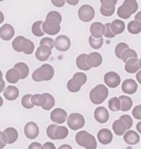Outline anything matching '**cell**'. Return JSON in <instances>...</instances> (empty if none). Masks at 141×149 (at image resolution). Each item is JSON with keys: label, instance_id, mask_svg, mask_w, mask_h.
<instances>
[{"label": "cell", "instance_id": "obj_1", "mask_svg": "<svg viewBox=\"0 0 141 149\" xmlns=\"http://www.w3.org/2000/svg\"><path fill=\"white\" fill-rule=\"evenodd\" d=\"M61 13L57 11H50L45 18V21L42 23L43 31L49 35H56L61 30Z\"/></svg>", "mask_w": 141, "mask_h": 149}, {"label": "cell", "instance_id": "obj_2", "mask_svg": "<svg viewBox=\"0 0 141 149\" xmlns=\"http://www.w3.org/2000/svg\"><path fill=\"white\" fill-rule=\"evenodd\" d=\"M54 76V69L50 64H44L38 69H35L32 74V79L37 82L40 81H49L51 80Z\"/></svg>", "mask_w": 141, "mask_h": 149}, {"label": "cell", "instance_id": "obj_3", "mask_svg": "<svg viewBox=\"0 0 141 149\" xmlns=\"http://www.w3.org/2000/svg\"><path fill=\"white\" fill-rule=\"evenodd\" d=\"M138 11V2L137 0H125L117 9V14L120 19H129L133 13Z\"/></svg>", "mask_w": 141, "mask_h": 149}, {"label": "cell", "instance_id": "obj_4", "mask_svg": "<svg viewBox=\"0 0 141 149\" xmlns=\"http://www.w3.org/2000/svg\"><path fill=\"white\" fill-rule=\"evenodd\" d=\"M108 97V88L104 84H98L95 88H93L90 92V102L93 104L99 105L106 100Z\"/></svg>", "mask_w": 141, "mask_h": 149}, {"label": "cell", "instance_id": "obj_5", "mask_svg": "<svg viewBox=\"0 0 141 149\" xmlns=\"http://www.w3.org/2000/svg\"><path fill=\"white\" fill-rule=\"evenodd\" d=\"M75 140L77 145H80L82 147L87 149H95L97 147L96 138L92 134H88L86 130L78 132L75 136Z\"/></svg>", "mask_w": 141, "mask_h": 149}, {"label": "cell", "instance_id": "obj_6", "mask_svg": "<svg viewBox=\"0 0 141 149\" xmlns=\"http://www.w3.org/2000/svg\"><path fill=\"white\" fill-rule=\"evenodd\" d=\"M66 122H67L68 127L73 130H80V128H83L85 125V118L82 114H80V113H72L70 115H67Z\"/></svg>", "mask_w": 141, "mask_h": 149}, {"label": "cell", "instance_id": "obj_7", "mask_svg": "<svg viewBox=\"0 0 141 149\" xmlns=\"http://www.w3.org/2000/svg\"><path fill=\"white\" fill-rule=\"evenodd\" d=\"M95 17V10L92 6L83 5L78 10V18L83 22H90Z\"/></svg>", "mask_w": 141, "mask_h": 149}, {"label": "cell", "instance_id": "obj_8", "mask_svg": "<svg viewBox=\"0 0 141 149\" xmlns=\"http://www.w3.org/2000/svg\"><path fill=\"white\" fill-rule=\"evenodd\" d=\"M104 81L107 87L109 88H117L118 86L121 82V79H120V76L115 72V71H109L107 74L104 76Z\"/></svg>", "mask_w": 141, "mask_h": 149}, {"label": "cell", "instance_id": "obj_9", "mask_svg": "<svg viewBox=\"0 0 141 149\" xmlns=\"http://www.w3.org/2000/svg\"><path fill=\"white\" fill-rule=\"evenodd\" d=\"M55 104V100L52 97L50 93H43L40 94L39 98V107H41L42 109H44L45 111H50L51 109H53Z\"/></svg>", "mask_w": 141, "mask_h": 149}, {"label": "cell", "instance_id": "obj_10", "mask_svg": "<svg viewBox=\"0 0 141 149\" xmlns=\"http://www.w3.org/2000/svg\"><path fill=\"white\" fill-rule=\"evenodd\" d=\"M54 47L59 52H66L70 47V40L66 35H59L54 41Z\"/></svg>", "mask_w": 141, "mask_h": 149}, {"label": "cell", "instance_id": "obj_11", "mask_svg": "<svg viewBox=\"0 0 141 149\" xmlns=\"http://www.w3.org/2000/svg\"><path fill=\"white\" fill-rule=\"evenodd\" d=\"M1 135H2V139L7 144H13L16 140L18 139L19 134H18V130L13 128V127H8L6 128L4 132H1Z\"/></svg>", "mask_w": 141, "mask_h": 149}, {"label": "cell", "instance_id": "obj_12", "mask_svg": "<svg viewBox=\"0 0 141 149\" xmlns=\"http://www.w3.org/2000/svg\"><path fill=\"white\" fill-rule=\"evenodd\" d=\"M51 121L53 123H56V124H63L64 122L66 121V117H67V113L66 111H64L63 109H54L53 111L51 112Z\"/></svg>", "mask_w": 141, "mask_h": 149}, {"label": "cell", "instance_id": "obj_13", "mask_svg": "<svg viewBox=\"0 0 141 149\" xmlns=\"http://www.w3.org/2000/svg\"><path fill=\"white\" fill-rule=\"evenodd\" d=\"M52 54V48L51 47L47 46V45H41L37 48L35 51V57L37 59L40 61H47L49 59V57Z\"/></svg>", "mask_w": 141, "mask_h": 149}, {"label": "cell", "instance_id": "obj_14", "mask_svg": "<svg viewBox=\"0 0 141 149\" xmlns=\"http://www.w3.org/2000/svg\"><path fill=\"white\" fill-rule=\"evenodd\" d=\"M24 135L29 139H35L39 135V126L34 122H29L24 126Z\"/></svg>", "mask_w": 141, "mask_h": 149}, {"label": "cell", "instance_id": "obj_15", "mask_svg": "<svg viewBox=\"0 0 141 149\" xmlns=\"http://www.w3.org/2000/svg\"><path fill=\"white\" fill-rule=\"evenodd\" d=\"M125 70L129 74H135L140 70V61L138 57H132L125 61Z\"/></svg>", "mask_w": 141, "mask_h": 149}, {"label": "cell", "instance_id": "obj_16", "mask_svg": "<svg viewBox=\"0 0 141 149\" xmlns=\"http://www.w3.org/2000/svg\"><path fill=\"white\" fill-rule=\"evenodd\" d=\"M94 117L95 120L100 123V124H104L109 120V113L108 110L104 107H98L94 112Z\"/></svg>", "mask_w": 141, "mask_h": 149}, {"label": "cell", "instance_id": "obj_17", "mask_svg": "<svg viewBox=\"0 0 141 149\" xmlns=\"http://www.w3.org/2000/svg\"><path fill=\"white\" fill-rule=\"evenodd\" d=\"M86 61H87V65L90 66V68H95V67H98L102 65L103 63V57L99 53H90L86 56Z\"/></svg>", "mask_w": 141, "mask_h": 149}, {"label": "cell", "instance_id": "obj_18", "mask_svg": "<svg viewBox=\"0 0 141 149\" xmlns=\"http://www.w3.org/2000/svg\"><path fill=\"white\" fill-rule=\"evenodd\" d=\"M138 89V84L133 79H126L123 80L121 84V90L126 94H133L137 92Z\"/></svg>", "mask_w": 141, "mask_h": 149}, {"label": "cell", "instance_id": "obj_19", "mask_svg": "<svg viewBox=\"0 0 141 149\" xmlns=\"http://www.w3.org/2000/svg\"><path fill=\"white\" fill-rule=\"evenodd\" d=\"M123 139L129 145H136L139 143V140H140V135H139V133L138 132H135V130H131L130 128L127 130L125 132V134H123Z\"/></svg>", "mask_w": 141, "mask_h": 149}, {"label": "cell", "instance_id": "obj_20", "mask_svg": "<svg viewBox=\"0 0 141 149\" xmlns=\"http://www.w3.org/2000/svg\"><path fill=\"white\" fill-rule=\"evenodd\" d=\"M97 138H98L100 144L108 145L113 140V133L107 128H103L97 133Z\"/></svg>", "mask_w": 141, "mask_h": 149}, {"label": "cell", "instance_id": "obj_21", "mask_svg": "<svg viewBox=\"0 0 141 149\" xmlns=\"http://www.w3.org/2000/svg\"><path fill=\"white\" fill-rule=\"evenodd\" d=\"M14 35V29L11 24H5L0 28V38L4 41H10Z\"/></svg>", "mask_w": 141, "mask_h": 149}, {"label": "cell", "instance_id": "obj_22", "mask_svg": "<svg viewBox=\"0 0 141 149\" xmlns=\"http://www.w3.org/2000/svg\"><path fill=\"white\" fill-rule=\"evenodd\" d=\"M4 95L7 100L9 101H14L16 99L19 97V89L14 86H9L4 89Z\"/></svg>", "mask_w": 141, "mask_h": 149}, {"label": "cell", "instance_id": "obj_23", "mask_svg": "<svg viewBox=\"0 0 141 149\" xmlns=\"http://www.w3.org/2000/svg\"><path fill=\"white\" fill-rule=\"evenodd\" d=\"M68 136V130L66 128L65 126L57 124L55 130H54V134H53V138L55 139H65L66 137Z\"/></svg>", "mask_w": 141, "mask_h": 149}, {"label": "cell", "instance_id": "obj_24", "mask_svg": "<svg viewBox=\"0 0 141 149\" xmlns=\"http://www.w3.org/2000/svg\"><path fill=\"white\" fill-rule=\"evenodd\" d=\"M125 28L126 25L123 23V21L120 20V19H117V20H114L113 22L110 23V29L115 35H118V34H121L123 31H125Z\"/></svg>", "mask_w": 141, "mask_h": 149}, {"label": "cell", "instance_id": "obj_25", "mask_svg": "<svg viewBox=\"0 0 141 149\" xmlns=\"http://www.w3.org/2000/svg\"><path fill=\"white\" fill-rule=\"evenodd\" d=\"M6 79L10 84H17L20 80V72L16 68H11L6 74Z\"/></svg>", "mask_w": 141, "mask_h": 149}, {"label": "cell", "instance_id": "obj_26", "mask_svg": "<svg viewBox=\"0 0 141 149\" xmlns=\"http://www.w3.org/2000/svg\"><path fill=\"white\" fill-rule=\"evenodd\" d=\"M90 34L94 37H100L104 34V24L100 22H95L90 25Z\"/></svg>", "mask_w": 141, "mask_h": 149}, {"label": "cell", "instance_id": "obj_27", "mask_svg": "<svg viewBox=\"0 0 141 149\" xmlns=\"http://www.w3.org/2000/svg\"><path fill=\"white\" fill-rule=\"evenodd\" d=\"M113 130L115 132V134L117 136H122L125 134V132L127 130V127L125 125V123L119 118V120H116L113 124Z\"/></svg>", "mask_w": 141, "mask_h": 149}, {"label": "cell", "instance_id": "obj_28", "mask_svg": "<svg viewBox=\"0 0 141 149\" xmlns=\"http://www.w3.org/2000/svg\"><path fill=\"white\" fill-rule=\"evenodd\" d=\"M21 52H23L24 54H27V55H30L34 52V44H33L31 40L24 37L22 43H21Z\"/></svg>", "mask_w": 141, "mask_h": 149}, {"label": "cell", "instance_id": "obj_29", "mask_svg": "<svg viewBox=\"0 0 141 149\" xmlns=\"http://www.w3.org/2000/svg\"><path fill=\"white\" fill-rule=\"evenodd\" d=\"M119 101H120V110L123 112L129 111L132 107V99L127 95H121L119 97Z\"/></svg>", "mask_w": 141, "mask_h": 149}, {"label": "cell", "instance_id": "obj_30", "mask_svg": "<svg viewBox=\"0 0 141 149\" xmlns=\"http://www.w3.org/2000/svg\"><path fill=\"white\" fill-rule=\"evenodd\" d=\"M86 56L87 54H80L77 59H76V66L80 70H90V66L87 65V61H86Z\"/></svg>", "mask_w": 141, "mask_h": 149}, {"label": "cell", "instance_id": "obj_31", "mask_svg": "<svg viewBox=\"0 0 141 149\" xmlns=\"http://www.w3.org/2000/svg\"><path fill=\"white\" fill-rule=\"evenodd\" d=\"M14 68L18 69V71L20 72V79H25L29 74V67L27 64L24 63H17L14 65Z\"/></svg>", "mask_w": 141, "mask_h": 149}, {"label": "cell", "instance_id": "obj_32", "mask_svg": "<svg viewBox=\"0 0 141 149\" xmlns=\"http://www.w3.org/2000/svg\"><path fill=\"white\" fill-rule=\"evenodd\" d=\"M88 42H90V45L92 48H94V49H99L100 47L103 46L104 44V38L103 36L100 37H94L90 35V38H88Z\"/></svg>", "mask_w": 141, "mask_h": 149}, {"label": "cell", "instance_id": "obj_33", "mask_svg": "<svg viewBox=\"0 0 141 149\" xmlns=\"http://www.w3.org/2000/svg\"><path fill=\"white\" fill-rule=\"evenodd\" d=\"M128 31L131 34H138L141 32V21L133 20L128 24Z\"/></svg>", "mask_w": 141, "mask_h": 149}, {"label": "cell", "instance_id": "obj_34", "mask_svg": "<svg viewBox=\"0 0 141 149\" xmlns=\"http://www.w3.org/2000/svg\"><path fill=\"white\" fill-rule=\"evenodd\" d=\"M42 23H43V21H37V22L33 23V25H32L33 35H35V36H43V35L45 34L42 29Z\"/></svg>", "mask_w": 141, "mask_h": 149}, {"label": "cell", "instance_id": "obj_35", "mask_svg": "<svg viewBox=\"0 0 141 149\" xmlns=\"http://www.w3.org/2000/svg\"><path fill=\"white\" fill-rule=\"evenodd\" d=\"M132 57H138V54H137L136 51H133L131 48H126L125 51L121 53V55H120V58L119 59H121L122 61H126L127 59L129 58H132Z\"/></svg>", "mask_w": 141, "mask_h": 149}, {"label": "cell", "instance_id": "obj_36", "mask_svg": "<svg viewBox=\"0 0 141 149\" xmlns=\"http://www.w3.org/2000/svg\"><path fill=\"white\" fill-rule=\"evenodd\" d=\"M72 79L75 81L77 84H80V87L82 86H84L86 84V81H87V76L84 74V72H76L74 76H73V78Z\"/></svg>", "mask_w": 141, "mask_h": 149}, {"label": "cell", "instance_id": "obj_37", "mask_svg": "<svg viewBox=\"0 0 141 149\" xmlns=\"http://www.w3.org/2000/svg\"><path fill=\"white\" fill-rule=\"evenodd\" d=\"M108 107H109V110H111L113 112L120 111V101H119V98L110 99L108 102Z\"/></svg>", "mask_w": 141, "mask_h": 149}, {"label": "cell", "instance_id": "obj_38", "mask_svg": "<svg viewBox=\"0 0 141 149\" xmlns=\"http://www.w3.org/2000/svg\"><path fill=\"white\" fill-rule=\"evenodd\" d=\"M24 36L22 35H20V36H17L16 38L13 40V42H12V47H13V49L16 52H21V43L23 41Z\"/></svg>", "mask_w": 141, "mask_h": 149}, {"label": "cell", "instance_id": "obj_39", "mask_svg": "<svg viewBox=\"0 0 141 149\" xmlns=\"http://www.w3.org/2000/svg\"><path fill=\"white\" fill-rule=\"evenodd\" d=\"M21 104L25 109H32L33 104L31 102V94H25L23 98H22V100H21Z\"/></svg>", "mask_w": 141, "mask_h": 149}, {"label": "cell", "instance_id": "obj_40", "mask_svg": "<svg viewBox=\"0 0 141 149\" xmlns=\"http://www.w3.org/2000/svg\"><path fill=\"white\" fill-rule=\"evenodd\" d=\"M80 84H77L74 81L73 79H70L68 82H67V89H68V91H70V92H78L80 90Z\"/></svg>", "mask_w": 141, "mask_h": 149}, {"label": "cell", "instance_id": "obj_41", "mask_svg": "<svg viewBox=\"0 0 141 149\" xmlns=\"http://www.w3.org/2000/svg\"><path fill=\"white\" fill-rule=\"evenodd\" d=\"M128 44H126V43H119V44H117V46H116V48H115V54H116V57L117 58H120V55H121V53L126 48H128Z\"/></svg>", "mask_w": 141, "mask_h": 149}, {"label": "cell", "instance_id": "obj_42", "mask_svg": "<svg viewBox=\"0 0 141 149\" xmlns=\"http://www.w3.org/2000/svg\"><path fill=\"white\" fill-rule=\"evenodd\" d=\"M103 36H106L107 38H113V37L116 36V35L113 33V31H111V29H110V23L104 24V34H103Z\"/></svg>", "mask_w": 141, "mask_h": 149}, {"label": "cell", "instance_id": "obj_43", "mask_svg": "<svg viewBox=\"0 0 141 149\" xmlns=\"http://www.w3.org/2000/svg\"><path fill=\"white\" fill-rule=\"evenodd\" d=\"M120 120L125 123V125H126V127H127V130H129V128H131L132 127L133 122H132L131 116H129V115H127V114H125V115H121V116H120Z\"/></svg>", "mask_w": 141, "mask_h": 149}, {"label": "cell", "instance_id": "obj_44", "mask_svg": "<svg viewBox=\"0 0 141 149\" xmlns=\"http://www.w3.org/2000/svg\"><path fill=\"white\" fill-rule=\"evenodd\" d=\"M100 13L104 17H111L115 13V8H105V7H100Z\"/></svg>", "mask_w": 141, "mask_h": 149}, {"label": "cell", "instance_id": "obj_45", "mask_svg": "<svg viewBox=\"0 0 141 149\" xmlns=\"http://www.w3.org/2000/svg\"><path fill=\"white\" fill-rule=\"evenodd\" d=\"M100 2H102V6L105 8H115L117 0H100Z\"/></svg>", "mask_w": 141, "mask_h": 149}, {"label": "cell", "instance_id": "obj_46", "mask_svg": "<svg viewBox=\"0 0 141 149\" xmlns=\"http://www.w3.org/2000/svg\"><path fill=\"white\" fill-rule=\"evenodd\" d=\"M56 123H54V124H51L50 126H47V137L50 138V139L54 140V138H53V134H54V130H55V127H56Z\"/></svg>", "mask_w": 141, "mask_h": 149}, {"label": "cell", "instance_id": "obj_47", "mask_svg": "<svg viewBox=\"0 0 141 149\" xmlns=\"http://www.w3.org/2000/svg\"><path fill=\"white\" fill-rule=\"evenodd\" d=\"M40 44H41V45H47V46L51 47V48L54 47V41L52 40L51 37H44V38H42Z\"/></svg>", "mask_w": 141, "mask_h": 149}, {"label": "cell", "instance_id": "obj_48", "mask_svg": "<svg viewBox=\"0 0 141 149\" xmlns=\"http://www.w3.org/2000/svg\"><path fill=\"white\" fill-rule=\"evenodd\" d=\"M132 116L137 120H141V105H137L132 110Z\"/></svg>", "mask_w": 141, "mask_h": 149}, {"label": "cell", "instance_id": "obj_49", "mask_svg": "<svg viewBox=\"0 0 141 149\" xmlns=\"http://www.w3.org/2000/svg\"><path fill=\"white\" fill-rule=\"evenodd\" d=\"M39 98L40 94H31V102H32L33 107H39Z\"/></svg>", "mask_w": 141, "mask_h": 149}, {"label": "cell", "instance_id": "obj_50", "mask_svg": "<svg viewBox=\"0 0 141 149\" xmlns=\"http://www.w3.org/2000/svg\"><path fill=\"white\" fill-rule=\"evenodd\" d=\"M52 5L57 7V8H62L63 6L65 5V0H51Z\"/></svg>", "mask_w": 141, "mask_h": 149}, {"label": "cell", "instance_id": "obj_51", "mask_svg": "<svg viewBox=\"0 0 141 149\" xmlns=\"http://www.w3.org/2000/svg\"><path fill=\"white\" fill-rule=\"evenodd\" d=\"M42 149V145L38 144V143H32V144L29 146V149Z\"/></svg>", "mask_w": 141, "mask_h": 149}, {"label": "cell", "instance_id": "obj_52", "mask_svg": "<svg viewBox=\"0 0 141 149\" xmlns=\"http://www.w3.org/2000/svg\"><path fill=\"white\" fill-rule=\"evenodd\" d=\"M43 149H55V146L54 144H52V143H47V144H44L42 146Z\"/></svg>", "mask_w": 141, "mask_h": 149}, {"label": "cell", "instance_id": "obj_53", "mask_svg": "<svg viewBox=\"0 0 141 149\" xmlns=\"http://www.w3.org/2000/svg\"><path fill=\"white\" fill-rule=\"evenodd\" d=\"M78 1H80V0H65V2H67V3L70 6H76L78 3Z\"/></svg>", "mask_w": 141, "mask_h": 149}, {"label": "cell", "instance_id": "obj_54", "mask_svg": "<svg viewBox=\"0 0 141 149\" xmlns=\"http://www.w3.org/2000/svg\"><path fill=\"white\" fill-rule=\"evenodd\" d=\"M6 146V143L2 139V135H1V132H0V149H2Z\"/></svg>", "mask_w": 141, "mask_h": 149}, {"label": "cell", "instance_id": "obj_55", "mask_svg": "<svg viewBox=\"0 0 141 149\" xmlns=\"http://www.w3.org/2000/svg\"><path fill=\"white\" fill-rule=\"evenodd\" d=\"M5 87H6L5 81H4V80H1V81H0V92H2V91H4Z\"/></svg>", "mask_w": 141, "mask_h": 149}, {"label": "cell", "instance_id": "obj_56", "mask_svg": "<svg viewBox=\"0 0 141 149\" xmlns=\"http://www.w3.org/2000/svg\"><path fill=\"white\" fill-rule=\"evenodd\" d=\"M137 80H138V82H140L141 84V74H140V71H139V70L137 71Z\"/></svg>", "mask_w": 141, "mask_h": 149}, {"label": "cell", "instance_id": "obj_57", "mask_svg": "<svg viewBox=\"0 0 141 149\" xmlns=\"http://www.w3.org/2000/svg\"><path fill=\"white\" fill-rule=\"evenodd\" d=\"M135 20H137V21H141V12H138V13L136 14Z\"/></svg>", "mask_w": 141, "mask_h": 149}, {"label": "cell", "instance_id": "obj_58", "mask_svg": "<svg viewBox=\"0 0 141 149\" xmlns=\"http://www.w3.org/2000/svg\"><path fill=\"white\" fill-rule=\"evenodd\" d=\"M4 20H5V15H4V13L0 11V24L4 22Z\"/></svg>", "mask_w": 141, "mask_h": 149}, {"label": "cell", "instance_id": "obj_59", "mask_svg": "<svg viewBox=\"0 0 141 149\" xmlns=\"http://www.w3.org/2000/svg\"><path fill=\"white\" fill-rule=\"evenodd\" d=\"M63 148H68V149H72V147H70V145H62V146H60V149H63Z\"/></svg>", "mask_w": 141, "mask_h": 149}, {"label": "cell", "instance_id": "obj_60", "mask_svg": "<svg viewBox=\"0 0 141 149\" xmlns=\"http://www.w3.org/2000/svg\"><path fill=\"white\" fill-rule=\"evenodd\" d=\"M137 130H138V133H141V125H140V122L138 123V125H137Z\"/></svg>", "mask_w": 141, "mask_h": 149}, {"label": "cell", "instance_id": "obj_61", "mask_svg": "<svg viewBox=\"0 0 141 149\" xmlns=\"http://www.w3.org/2000/svg\"><path fill=\"white\" fill-rule=\"evenodd\" d=\"M2 103H4V100H2V98H1V97H0V107H1V105H2Z\"/></svg>", "mask_w": 141, "mask_h": 149}, {"label": "cell", "instance_id": "obj_62", "mask_svg": "<svg viewBox=\"0 0 141 149\" xmlns=\"http://www.w3.org/2000/svg\"><path fill=\"white\" fill-rule=\"evenodd\" d=\"M2 80V72H1V70H0V81Z\"/></svg>", "mask_w": 141, "mask_h": 149}, {"label": "cell", "instance_id": "obj_63", "mask_svg": "<svg viewBox=\"0 0 141 149\" xmlns=\"http://www.w3.org/2000/svg\"><path fill=\"white\" fill-rule=\"evenodd\" d=\"M0 1H4V0H0Z\"/></svg>", "mask_w": 141, "mask_h": 149}]
</instances>
